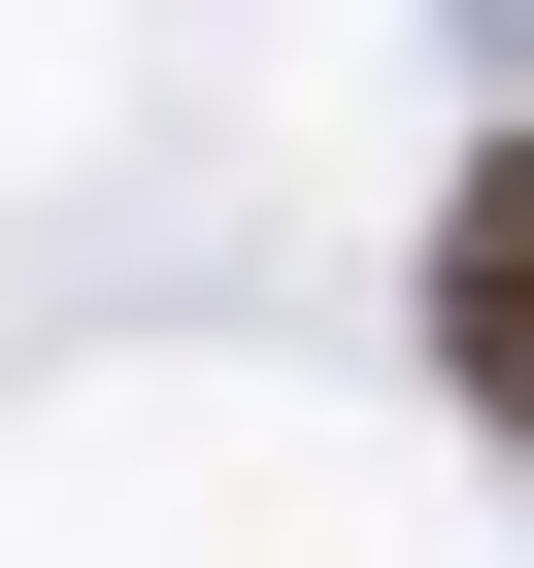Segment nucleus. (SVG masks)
I'll return each mask as SVG.
<instances>
[{
  "label": "nucleus",
  "instance_id": "nucleus-1",
  "mask_svg": "<svg viewBox=\"0 0 534 568\" xmlns=\"http://www.w3.org/2000/svg\"><path fill=\"white\" fill-rule=\"evenodd\" d=\"M434 402H468V435H534V134H468V168H434Z\"/></svg>",
  "mask_w": 534,
  "mask_h": 568
}]
</instances>
